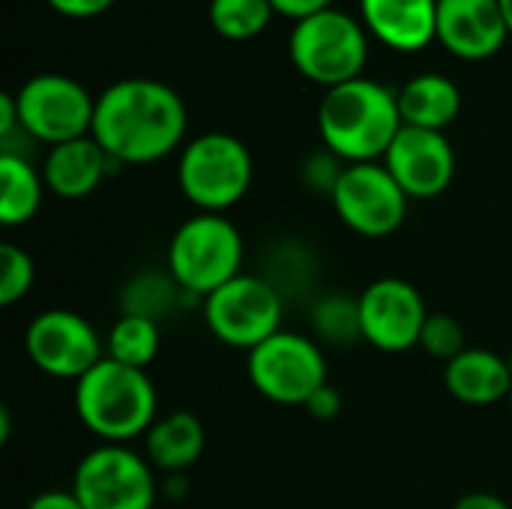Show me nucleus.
<instances>
[{"instance_id":"nucleus-23","label":"nucleus","mask_w":512,"mask_h":509,"mask_svg":"<svg viewBox=\"0 0 512 509\" xmlns=\"http://www.w3.org/2000/svg\"><path fill=\"white\" fill-rule=\"evenodd\" d=\"M312 333L318 336V345H336V348H351L363 342V321H360V297L348 294H327L315 300L312 315H309Z\"/></svg>"},{"instance_id":"nucleus-19","label":"nucleus","mask_w":512,"mask_h":509,"mask_svg":"<svg viewBox=\"0 0 512 509\" xmlns=\"http://www.w3.org/2000/svg\"><path fill=\"white\" fill-rule=\"evenodd\" d=\"M147 462L165 474L189 471L204 453V426L189 411H171L156 417V423L144 435Z\"/></svg>"},{"instance_id":"nucleus-28","label":"nucleus","mask_w":512,"mask_h":509,"mask_svg":"<svg viewBox=\"0 0 512 509\" xmlns=\"http://www.w3.org/2000/svg\"><path fill=\"white\" fill-rule=\"evenodd\" d=\"M303 408H306L315 420H336L339 411H342V396L336 393V387L324 384Z\"/></svg>"},{"instance_id":"nucleus-35","label":"nucleus","mask_w":512,"mask_h":509,"mask_svg":"<svg viewBox=\"0 0 512 509\" xmlns=\"http://www.w3.org/2000/svg\"><path fill=\"white\" fill-rule=\"evenodd\" d=\"M507 402H510V411H512V393H510V399H507Z\"/></svg>"},{"instance_id":"nucleus-11","label":"nucleus","mask_w":512,"mask_h":509,"mask_svg":"<svg viewBox=\"0 0 512 509\" xmlns=\"http://www.w3.org/2000/svg\"><path fill=\"white\" fill-rule=\"evenodd\" d=\"M330 198L339 219L360 237H387L399 231L411 201L384 162L345 165Z\"/></svg>"},{"instance_id":"nucleus-3","label":"nucleus","mask_w":512,"mask_h":509,"mask_svg":"<svg viewBox=\"0 0 512 509\" xmlns=\"http://www.w3.org/2000/svg\"><path fill=\"white\" fill-rule=\"evenodd\" d=\"M159 399L144 369L99 360L75 381V414L102 444H129L156 423Z\"/></svg>"},{"instance_id":"nucleus-20","label":"nucleus","mask_w":512,"mask_h":509,"mask_svg":"<svg viewBox=\"0 0 512 509\" xmlns=\"http://www.w3.org/2000/svg\"><path fill=\"white\" fill-rule=\"evenodd\" d=\"M399 114L405 126L444 132L462 111V93L453 78L426 72L411 78L399 93Z\"/></svg>"},{"instance_id":"nucleus-30","label":"nucleus","mask_w":512,"mask_h":509,"mask_svg":"<svg viewBox=\"0 0 512 509\" xmlns=\"http://www.w3.org/2000/svg\"><path fill=\"white\" fill-rule=\"evenodd\" d=\"M276 15H285V18H294V21H303L315 12H324L330 9L333 0H270Z\"/></svg>"},{"instance_id":"nucleus-1","label":"nucleus","mask_w":512,"mask_h":509,"mask_svg":"<svg viewBox=\"0 0 512 509\" xmlns=\"http://www.w3.org/2000/svg\"><path fill=\"white\" fill-rule=\"evenodd\" d=\"M90 135L114 162H159L186 135V105L162 81L123 78L99 93Z\"/></svg>"},{"instance_id":"nucleus-33","label":"nucleus","mask_w":512,"mask_h":509,"mask_svg":"<svg viewBox=\"0 0 512 509\" xmlns=\"http://www.w3.org/2000/svg\"><path fill=\"white\" fill-rule=\"evenodd\" d=\"M15 126H21L18 102H15L12 93H3V96H0V138H9Z\"/></svg>"},{"instance_id":"nucleus-34","label":"nucleus","mask_w":512,"mask_h":509,"mask_svg":"<svg viewBox=\"0 0 512 509\" xmlns=\"http://www.w3.org/2000/svg\"><path fill=\"white\" fill-rule=\"evenodd\" d=\"M501 9H504V18H507V27H510L512 36V0H501Z\"/></svg>"},{"instance_id":"nucleus-2","label":"nucleus","mask_w":512,"mask_h":509,"mask_svg":"<svg viewBox=\"0 0 512 509\" xmlns=\"http://www.w3.org/2000/svg\"><path fill=\"white\" fill-rule=\"evenodd\" d=\"M402 126L396 93L369 78L330 87L318 105L321 141L348 165L384 159Z\"/></svg>"},{"instance_id":"nucleus-6","label":"nucleus","mask_w":512,"mask_h":509,"mask_svg":"<svg viewBox=\"0 0 512 509\" xmlns=\"http://www.w3.org/2000/svg\"><path fill=\"white\" fill-rule=\"evenodd\" d=\"M252 153L228 132H204L192 138L177 162V183L189 204L201 213H225L252 186Z\"/></svg>"},{"instance_id":"nucleus-31","label":"nucleus","mask_w":512,"mask_h":509,"mask_svg":"<svg viewBox=\"0 0 512 509\" xmlns=\"http://www.w3.org/2000/svg\"><path fill=\"white\" fill-rule=\"evenodd\" d=\"M27 509H84L81 507V501L75 498V492L72 489H51V492H42V495H36Z\"/></svg>"},{"instance_id":"nucleus-27","label":"nucleus","mask_w":512,"mask_h":509,"mask_svg":"<svg viewBox=\"0 0 512 509\" xmlns=\"http://www.w3.org/2000/svg\"><path fill=\"white\" fill-rule=\"evenodd\" d=\"M420 348H423L429 357H435V360H441V363L447 366V363L456 360L462 351H468V348H465V330H462V324H459L453 315L429 312L426 327H423V336H420Z\"/></svg>"},{"instance_id":"nucleus-21","label":"nucleus","mask_w":512,"mask_h":509,"mask_svg":"<svg viewBox=\"0 0 512 509\" xmlns=\"http://www.w3.org/2000/svg\"><path fill=\"white\" fill-rule=\"evenodd\" d=\"M45 177L18 153L0 156V222L6 228L27 225L42 207Z\"/></svg>"},{"instance_id":"nucleus-9","label":"nucleus","mask_w":512,"mask_h":509,"mask_svg":"<svg viewBox=\"0 0 512 509\" xmlns=\"http://www.w3.org/2000/svg\"><path fill=\"white\" fill-rule=\"evenodd\" d=\"M72 492L84 509H153V465L126 444H99L75 465Z\"/></svg>"},{"instance_id":"nucleus-13","label":"nucleus","mask_w":512,"mask_h":509,"mask_svg":"<svg viewBox=\"0 0 512 509\" xmlns=\"http://www.w3.org/2000/svg\"><path fill=\"white\" fill-rule=\"evenodd\" d=\"M429 309L420 291L396 276L375 279L360 294V321H363V342L378 351L402 354L420 345Z\"/></svg>"},{"instance_id":"nucleus-29","label":"nucleus","mask_w":512,"mask_h":509,"mask_svg":"<svg viewBox=\"0 0 512 509\" xmlns=\"http://www.w3.org/2000/svg\"><path fill=\"white\" fill-rule=\"evenodd\" d=\"M48 6L69 18H93V15H102L105 9H111L114 0H48Z\"/></svg>"},{"instance_id":"nucleus-12","label":"nucleus","mask_w":512,"mask_h":509,"mask_svg":"<svg viewBox=\"0 0 512 509\" xmlns=\"http://www.w3.org/2000/svg\"><path fill=\"white\" fill-rule=\"evenodd\" d=\"M24 348L30 363L63 381L84 378L99 360H105V342L96 327L69 309L39 312L24 333Z\"/></svg>"},{"instance_id":"nucleus-16","label":"nucleus","mask_w":512,"mask_h":509,"mask_svg":"<svg viewBox=\"0 0 512 509\" xmlns=\"http://www.w3.org/2000/svg\"><path fill=\"white\" fill-rule=\"evenodd\" d=\"M363 27L393 51H423L438 39V0H360Z\"/></svg>"},{"instance_id":"nucleus-8","label":"nucleus","mask_w":512,"mask_h":509,"mask_svg":"<svg viewBox=\"0 0 512 509\" xmlns=\"http://www.w3.org/2000/svg\"><path fill=\"white\" fill-rule=\"evenodd\" d=\"M204 321L222 345L252 351L282 330V294L267 279L240 273L204 297Z\"/></svg>"},{"instance_id":"nucleus-15","label":"nucleus","mask_w":512,"mask_h":509,"mask_svg":"<svg viewBox=\"0 0 512 509\" xmlns=\"http://www.w3.org/2000/svg\"><path fill=\"white\" fill-rule=\"evenodd\" d=\"M510 36L501 0H438V42L462 60H486Z\"/></svg>"},{"instance_id":"nucleus-4","label":"nucleus","mask_w":512,"mask_h":509,"mask_svg":"<svg viewBox=\"0 0 512 509\" xmlns=\"http://www.w3.org/2000/svg\"><path fill=\"white\" fill-rule=\"evenodd\" d=\"M243 234L222 213L186 219L168 243V276L183 294L210 297L243 270Z\"/></svg>"},{"instance_id":"nucleus-18","label":"nucleus","mask_w":512,"mask_h":509,"mask_svg":"<svg viewBox=\"0 0 512 509\" xmlns=\"http://www.w3.org/2000/svg\"><path fill=\"white\" fill-rule=\"evenodd\" d=\"M444 387L462 405H498L501 399H510L512 369L495 351L468 348L444 366Z\"/></svg>"},{"instance_id":"nucleus-32","label":"nucleus","mask_w":512,"mask_h":509,"mask_svg":"<svg viewBox=\"0 0 512 509\" xmlns=\"http://www.w3.org/2000/svg\"><path fill=\"white\" fill-rule=\"evenodd\" d=\"M453 509H512L504 498L492 495V492H471V495H462L456 501Z\"/></svg>"},{"instance_id":"nucleus-26","label":"nucleus","mask_w":512,"mask_h":509,"mask_svg":"<svg viewBox=\"0 0 512 509\" xmlns=\"http://www.w3.org/2000/svg\"><path fill=\"white\" fill-rule=\"evenodd\" d=\"M33 279H36L33 258L21 246L6 243L0 249V306H12L24 300L33 288Z\"/></svg>"},{"instance_id":"nucleus-10","label":"nucleus","mask_w":512,"mask_h":509,"mask_svg":"<svg viewBox=\"0 0 512 509\" xmlns=\"http://www.w3.org/2000/svg\"><path fill=\"white\" fill-rule=\"evenodd\" d=\"M15 102L21 129L51 147L93 132L96 99L75 78L54 72L36 75L15 93Z\"/></svg>"},{"instance_id":"nucleus-7","label":"nucleus","mask_w":512,"mask_h":509,"mask_svg":"<svg viewBox=\"0 0 512 509\" xmlns=\"http://www.w3.org/2000/svg\"><path fill=\"white\" fill-rule=\"evenodd\" d=\"M252 387L276 405H306L327 384V360L318 339L279 330L249 351Z\"/></svg>"},{"instance_id":"nucleus-25","label":"nucleus","mask_w":512,"mask_h":509,"mask_svg":"<svg viewBox=\"0 0 512 509\" xmlns=\"http://www.w3.org/2000/svg\"><path fill=\"white\" fill-rule=\"evenodd\" d=\"M183 291L177 288V282L171 276H159V273H144L138 276L126 294H123V306L126 312L123 315H144V318H153L159 321L165 312H171L177 306V297Z\"/></svg>"},{"instance_id":"nucleus-5","label":"nucleus","mask_w":512,"mask_h":509,"mask_svg":"<svg viewBox=\"0 0 512 509\" xmlns=\"http://www.w3.org/2000/svg\"><path fill=\"white\" fill-rule=\"evenodd\" d=\"M288 54L303 78L324 84L327 90L348 84L363 78L369 57L366 27L354 15L330 6L303 21H294Z\"/></svg>"},{"instance_id":"nucleus-24","label":"nucleus","mask_w":512,"mask_h":509,"mask_svg":"<svg viewBox=\"0 0 512 509\" xmlns=\"http://www.w3.org/2000/svg\"><path fill=\"white\" fill-rule=\"evenodd\" d=\"M207 15L219 36L231 42H246L267 30L276 9L270 0H210Z\"/></svg>"},{"instance_id":"nucleus-17","label":"nucleus","mask_w":512,"mask_h":509,"mask_svg":"<svg viewBox=\"0 0 512 509\" xmlns=\"http://www.w3.org/2000/svg\"><path fill=\"white\" fill-rule=\"evenodd\" d=\"M111 162L114 159L99 147V141L93 135H84L51 147L42 165V177L57 198L78 201L99 189Z\"/></svg>"},{"instance_id":"nucleus-14","label":"nucleus","mask_w":512,"mask_h":509,"mask_svg":"<svg viewBox=\"0 0 512 509\" xmlns=\"http://www.w3.org/2000/svg\"><path fill=\"white\" fill-rule=\"evenodd\" d=\"M387 171L396 177L408 198L426 201L447 192L456 177V153L444 132L402 126L384 156Z\"/></svg>"},{"instance_id":"nucleus-22","label":"nucleus","mask_w":512,"mask_h":509,"mask_svg":"<svg viewBox=\"0 0 512 509\" xmlns=\"http://www.w3.org/2000/svg\"><path fill=\"white\" fill-rule=\"evenodd\" d=\"M159 342V321L144 315H120L105 336V357L147 372L159 354Z\"/></svg>"}]
</instances>
